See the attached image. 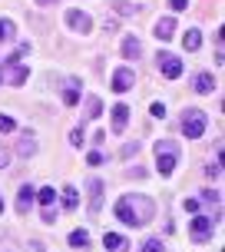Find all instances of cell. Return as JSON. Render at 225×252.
<instances>
[{"instance_id":"cell-11","label":"cell","mask_w":225,"mask_h":252,"mask_svg":"<svg viewBox=\"0 0 225 252\" xmlns=\"http://www.w3.org/2000/svg\"><path fill=\"white\" fill-rule=\"evenodd\" d=\"M103 249L110 252H129V239L119 232H103Z\"/></svg>"},{"instance_id":"cell-37","label":"cell","mask_w":225,"mask_h":252,"mask_svg":"<svg viewBox=\"0 0 225 252\" xmlns=\"http://www.w3.org/2000/svg\"><path fill=\"white\" fill-rule=\"evenodd\" d=\"M0 213H3V196H0Z\"/></svg>"},{"instance_id":"cell-14","label":"cell","mask_w":225,"mask_h":252,"mask_svg":"<svg viewBox=\"0 0 225 252\" xmlns=\"http://www.w3.org/2000/svg\"><path fill=\"white\" fill-rule=\"evenodd\" d=\"M123 57L126 60H139V57H142V43H139V37H133V33L123 37Z\"/></svg>"},{"instance_id":"cell-15","label":"cell","mask_w":225,"mask_h":252,"mask_svg":"<svg viewBox=\"0 0 225 252\" xmlns=\"http://www.w3.org/2000/svg\"><path fill=\"white\" fill-rule=\"evenodd\" d=\"M152 33H156V40H163V43H166V40L175 33V20H172V17H163L159 24L152 27Z\"/></svg>"},{"instance_id":"cell-27","label":"cell","mask_w":225,"mask_h":252,"mask_svg":"<svg viewBox=\"0 0 225 252\" xmlns=\"http://www.w3.org/2000/svg\"><path fill=\"white\" fill-rule=\"evenodd\" d=\"M86 163H89V166H103V163H106V153L93 150V153H89V156H86Z\"/></svg>"},{"instance_id":"cell-30","label":"cell","mask_w":225,"mask_h":252,"mask_svg":"<svg viewBox=\"0 0 225 252\" xmlns=\"http://www.w3.org/2000/svg\"><path fill=\"white\" fill-rule=\"evenodd\" d=\"M43 222H47V226H53V222H56V209H50V206H47V209H43Z\"/></svg>"},{"instance_id":"cell-4","label":"cell","mask_w":225,"mask_h":252,"mask_svg":"<svg viewBox=\"0 0 225 252\" xmlns=\"http://www.w3.org/2000/svg\"><path fill=\"white\" fill-rule=\"evenodd\" d=\"M66 27L73 30V33H80V37H86L89 30H93V17L89 13H83V10H66Z\"/></svg>"},{"instance_id":"cell-17","label":"cell","mask_w":225,"mask_h":252,"mask_svg":"<svg viewBox=\"0 0 225 252\" xmlns=\"http://www.w3.org/2000/svg\"><path fill=\"white\" fill-rule=\"evenodd\" d=\"M182 47H186L189 53H196L202 47V30H196V27H192V30H186V37H182Z\"/></svg>"},{"instance_id":"cell-28","label":"cell","mask_w":225,"mask_h":252,"mask_svg":"<svg viewBox=\"0 0 225 252\" xmlns=\"http://www.w3.org/2000/svg\"><path fill=\"white\" fill-rule=\"evenodd\" d=\"M202 199H205V202H212V206H219V202H222V196H219L215 189H202Z\"/></svg>"},{"instance_id":"cell-18","label":"cell","mask_w":225,"mask_h":252,"mask_svg":"<svg viewBox=\"0 0 225 252\" xmlns=\"http://www.w3.org/2000/svg\"><path fill=\"white\" fill-rule=\"evenodd\" d=\"M17 150H20V156H24V159H27V156H33V153H37V136H33V133H24Z\"/></svg>"},{"instance_id":"cell-7","label":"cell","mask_w":225,"mask_h":252,"mask_svg":"<svg viewBox=\"0 0 225 252\" xmlns=\"http://www.w3.org/2000/svg\"><path fill=\"white\" fill-rule=\"evenodd\" d=\"M86 189H89V216H100V206H103V179L89 176L86 179Z\"/></svg>"},{"instance_id":"cell-34","label":"cell","mask_w":225,"mask_h":252,"mask_svg":"<svg viewBox=\"0 0 225 252\" xmlns=\"http://www.w3.org/2000/svg\"><path fill=\"white\" fill-rule=\"evenodd\" d=\"M169 7H172V10H186L189 0H169Z\"/></svg>"},{"instance_id":"cell-10","label":"cell","mask_w":225,"mask_h":252,"mask_svg":"<svg viewBox=\"0 0 225 252\" xmlns=\"http://www.w3.org/2000/svg\"><path fill=\"white\" fill-rule=\"evenodd\" d=\"M33 199H37V192H33V186H30V183H24V186H20V192H17V213H30V209H33Z\"/></svg>"},{"instance_id":"cell-31","label":"cell","mask_w":225,"mask_h":252,"mask_svg":"<svg viewBox=\"0 0 225 252\" xmlns=\"http://www.w3.org/2000/svg\"><path fill=\"white\" fill-rule=\"evenodd\" d=\"M70 143H73V146H83V129H73V133H70Z\"/></svg>"},{"instance_id":"cell-36","label":"cell","mask_w":225,"mask_h":252,"mask_svg":"<svg viewBox=\"0 0 225 252\" xmlns=\"http://www.w3.org/2000/svg\"><path fill=\"white\" fill-rule=\"evenodd\" d=\"M50 3H56V0H37V7H50Z\"/></svg>"},{"instance_id":"cell-1","label":"cell","mask_w":225,"mask_h":252,"mask_svg":"<svg viewBox=\"0 0 225 252\" xmlns=\"http://www.w3.org/2000/svg\"><path fill=\"white\" fill-rule=\"evenodd\" d=\"M152 216H156V206L149 196H123L116 202V219L129 229H142Z\"/></svg>"},{"instance_id":"cell-9","label":"cell","mask_w":225,"mask_h":252,"mask_svg":"<svg viewBox=\"0 0 225 252\" xmlns=\"http://www.w3.org/2000/svg\"><path fill=\"white\" fill-rule=\"evenodd\" d=\"M129 87H133V70H129V66L112 70V93H126Z\"/></svg>"},{"instance_id":"cell-20","label":"cell","mask_w":225,"mask_h":252,"mask_svg":"<svg viewBox=\"0 0 225 252\" xmlns=\"http://www.w3.org/2000/svg\"><path fill=\"white\" fill-rule=\"evenodd\" d=\"M63 206H66V209H76V206H80V192H76V186L63 189Z\"/></svg>"},{"instance_id":"cell-33","label":"cell","mask_w":225,"mask_h":252,"mask_svg":"<svg viewBox=\"0 0 225 252\" xmlns=\"http://www.w3.org/2000/svg\"><path fill=\"white\" fill-rule=\"evenodd\" d=\"M10 166V150H0V169H7Z\"/></svg>"},{"instance_id":"cell-8","label":"cell","mask_w":225,"mask_h":252,"mask_svg":"<svg viewBox=\"0 0 225 252\" xmlns=\"http://www.w3.org/2000/svg\"><path fill=\"white\" fill-rule=\"evenodd\" d=\"M27 76H30V70L20 66V63H13V66H3V70H0V80H7L10 87H24Z\"/></svg>"},{"instance_id":"cell-25","label":"cell","mask_w":225,"mask_h":252,"mask_svg":"<svg viewBox=\"0 0 225 252\" xmlns=\"http://www.w3.org/2000/svg\"><path fill=\"white\" fill-rule=\"evenodd\" d=\"M142 252H166V246H163V239H146L142 242Z\"/></svg>"},{"instance_id":"cell-23","label":"cell","mask_w":225,"mask_h":252,"mask_svg":"<svg viewBox=\"0 0 225 252\" xmlns=\"http://www.w3.org/2000/svg\"><path fill=\"white\" fill-rule=\"evenodd\" d=\"M37 199H40V206H53V202H56V192H53L50 186H43L37 192Z\"/></svg>"},{"instance_id":"cell-12","label":"cell","mask_w":225,"mask_h":252,"mask_svg":"<svg viewBox=\"0 0 225 252\" xmlns=\"http://www.w3.org/2000/svg\"><path fill=\"white\" fill-rule=\"evenodd\" d=\"M80 90H83L80 76H70V80H66V90H63V103H66V106H76V103H80Z\"/></svg>"},{"instance_id":"cell-35","label":"cell","mask_w":225,"mask_h":252,"mask_svg":"<svg viewBox=\"0 0 225 252\" xmlns=\"http://www.w3.org/2000/svg\"><path fill=\"white\" fill-rule=\"evenodd\" d=\"M205 173H209V176H219V173H222V166H219V163H209V169H205Z\"/></svg>"},{"instance_id":"cell-3","label":"cell","mask_w":225,"mask_h":252,"mask_svg":"<svg viewBox=\"0 0 225 252\" xmlns=\"http://www.w3.org/2000/svg\"><path fill=\"white\" fill-rule=\"evenodd\" d=\"M205 126H209V116L202 113V110H186V113L179 116V129H182L186 139H199L205 133Z\"/></svg>"},{"instance_id":"cell-13","label":"cell","mask_w":225,"mask_h":252,"mask_svg":"<svg viewBox=\"0 0 225 252\" xmlns=\"http://www.w3.org/2000/svg\"><path fill=\"white\" fill-rule=\"evenodd\" d=\"M126 123H129V106L126 103H116L112 106V133H123Z\"/></svg>"},{"instance_id":"cell-22","label":"cell","mask_w":225,"mask_h":252,"mask_svg":"<svg viewBox=\"0 0 225 252\" xmlns=\"http://www.w3.org/2000/svg\"><path fill=\"white\" fill-rule=\"evenodd\" d=\"M112 10H119V13H126V17H133V13H139V7H136V3H126V0H112Z\"/></svg>"},{"instance_id":"cell-21","label":"cell","mask_w":225,"mask_h":252,"mask_svg":"<svg viewBox=\"0 0 225 252\" xmlns=\"http://www.w3.org/2000/svg\"><path fill=\"white\" fill-rule=\"evenodd\" d=\"M13 33H17V27H13V20H3V17H0V43H7V40H13Z\"/></svg>"},{"instance_id":"cell-26","label":"cell","mask_w":225,"mask_h":252,"mask_svg":"<svg viewBox=\"0 0 225 252\" xmlns=\"http://www.w3.org/2000/svg\"><path fill=\"white\" fill-rule=\"evenodd\" d=\"M13 129H17V120L0 113V133H13Z\"/></svg>"},{"instance_id":"cell-24","label":"cell","mask_w":225,"mask_h":252,"mask_svg":"<svg viewBox=\"0 0 225 252\" xmlns=\"http://www.w3.org/2000/svg\"><path fill=\"white\" fill-rule=\"evenodd\" d=\"M100 113H103V103L96 100V96H89V103H86V116H89V120H96Z\"/></svg>"},{"instance_id":"cell-2","label":"cell","mask_w":225,"mask_h":252,"mask_svg":"<svg viewBox=\"0 0 225 252\" xmlns=\"http://www.w3.org/2000/svg\"><path fill=\"white\" fill-rule=\"evenodd\" d=\"M179 166V143L175 139H159L156 143V169L159 176H172Z\"/></svg>"},{"instance_id":"cell-5","label":"cell","mask_w":225,"mask_h":252,"mask_svg":"<svg viewBox=\"0 0 225 252\" xmlns=\"http://www.w3.org/2000/svg\"><path fill=\"white\" fill-rule=\"evenodd\" d=\"M189 236H192V242H209L212 239V219L209 216H196L192 226H189Z\"/></svg>"},{"instance_id":"cell-32","label":"cell","mask_w":225,"mask_h":252,"mask_svg":"<svg viewBox=\"0 0 225 252\" xmlns=\"http://www.w3.org/2000/svg\"><path fill=\"white\" fill-rule=\"evenodd\" d=\"M182 206H186V213H192V216L199 213V199H186V202H182Z\"/></svg>"},{"instance_id":"cell-16","label":"cell","mask_w":225,"mask_h":252,"mask_svg":"<svg viewBox=\"0 0 225 252\" xmlns=\"http://www.w3.org/2000/svg\"><path fill=\"white\" fill-rule=\"evenodd\" d=\"M192 87H196V93H202V96H205V93H212V90H215L212 73H196V76H192Z\"/></svg>"},{"instance_id":"cell-29","label":"cell","mask_w":225,"mask_h":252,"mask_svg":"<svg viewBox=\"0 0 225 252\" xmlns=\"http://www.w3.org/2000/svg\"><path fill=\"white\" fill-rule=\"evenodd\" d=\"M149 113L156 116V120H163V116H166V106H163V103H152V106H149Z\"/></svg>"},{"instance_id":"cell-19","label":"cell","mask_w":225,"mask_h":252,"mask_svg":"<svg viewBox=\"0 0 225 252\" xmlns=\"http://www.w3.org/2000/svg\"><path fill=\"white\" fill-rule=\"evenodd\" d=\"M70 246H73V249H89L86 229H73V232H70Z\"/></svg>"},{"instance_id":"cell-6","label":"cell","mask_w":225,"mask_h":252,"mask_svg":"<svg viewBox=\"0 0 225 252\" xmlns=\"http://www.w3.org/2000/svg\"><path fill=\"white\" fill-rule=\"evenodd\" d=\"M159 73L166 76V80H175V76L182 73V60L179 57H172V53H166V50H159Z\"/></svg>"}]
</instances>
